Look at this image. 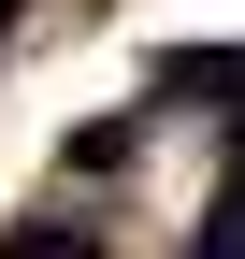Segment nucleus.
Returning a JSON list of instances; mask_svg holds the SVG:
<instances>
[{
  "label": "nucleus",
  "instance_id": "1",
  "mask_svg": "<svg viewBox=\"0 0 245 259\" xmlns=\"http://www.w3.org/2000/svg\"><path fill=\"white\" fill-rule=\"evenodd\" d=\"M144 87L159 101H202V115H245V44H159Z\"/></svg>",
  "mask_w": 245,
  "mask_h": 259
},
{
  "label": "nucleus",
  "instance_id": "2",
  "mask_svg": "<svg viewBox=\"0 0 245 259\" xmlns=\"http://www.w3.org/2000/svg\"><path fill=\"white\" fill-rule=\"evenodd\" d=\"M0 259H101V231H87V216H15Z\"/></svg>",
  "mask_w": 245,
  "mask_h": 259
},
{
  "label": "nucleus",
  "instance_id": "3",
  "mask_svg": "<svg viewBox=\"0 0 245 259\" xmlns=\"http://www.w3.org/2000/svg\"><path fill=\"white\" fill-rule=\"evenodd\" d=\"M202 259H245V158H231V187H217V216H202Z\"/></svg>",
  "mask_w": 245,
  "mask_h": 259
},
{
  "label": "nucleus",
  "instance_id": "4",
  "mask_svg": "<svg viewBox=\"0 0 245 259\" xmlns=\"http://www.w3.org/2000/svg\"><path fill=\"white\" fill-rule=\"evenodd\" d=\"M0 15H15V0H0Z\"/></svg>",
  "mask_w": 245,
  "mask_h": 259
}]
</instances>
